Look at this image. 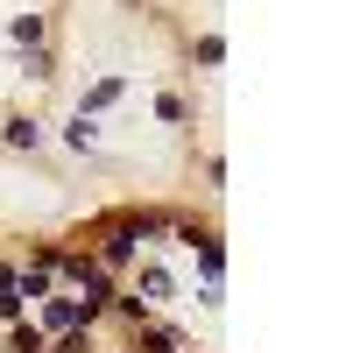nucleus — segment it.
<instances>
[{"label":"nucleus","mask_w":353,"mask_h":353,"mask_svg":"<svg viewBox=\"0 0 353 353\" xmlns=\"http://www.w3.org/2000/svg\"><path fill=\"white\" fill-rule=\"evenodd\" d=\"M99 318L92 297H43V332H85Z\"/></svg>","instance_id":"f257e3e1"},{"label":"nucleus","mask_w":353,"mask_h":353,"mask_svg":"<svg viewBox=\"0 0 353 353\" xmlns=\"http://www.w3.org/2000/svg\"><path fill=\"white\" fill-rule=\"evenodd\" d=\"M134 297H141V304H163V297H170V276L156 269V261H149V269L134 276Z\"/></svg>","instance_id":"f03ea898"},{"label":"nucleus","mask_w":353,"mask_h":353,"mask_svg":"<svg viewBox=\"0 0 353 353\" xmlns=\"http://www.w3.org/2000/svg\"><path fill=\"white\" fill-rule=\"evenodd\" d=\"M113 99H121V78H99L92 92H85V106H78V113H85V121H92V113H99V106H113Z\"/></svg>","instance_id":"7ed1b4c3"},{"label":"nucleus","mask_w":353,"mask_h":353,"mask_svg":"<svg viewBox=\"0 0 353 353\" xmlns=\"http://www.w3.org/2000/svg\"><path fill=\"white\" fill-rule=\"evenodd\" d=\"M43 346H50L43 325H14V339H8V353H43Z\"/></svg>","instance_id":"20e7f679"},{"label":"nucleus","mask_w":353,"mask_h":353,"mask_svg":"<svg viewBox=\"0 0 353 353\" xmlns=\"http://www.w3.org/2000/svg\"><path fill=\"white\" fill-rule=\"evenodd\" d=\"M36 141H43L36 121H8V149H36Z\"/></svg>","instance_id":"39448f33"},{"label":"nucleus","mask_w":353,"mask_h":353,"mask_svg":"<svg viewBox=\"0 0 353 353\" xmlns=\"http://www.w3.org/2000/svg\"><path fill=\"white\" fill-rule=\"evenodd\" d=\"M14 43H43V14H14Z\"/></svg>","instance_id":"423d86ee"},{"label":"nucleus","mask_w":353,"mask_h":353,"mask_svg":"<svg viewBox=\"0 0 353 353\" xmlns=\"http://www.w3.org/2000/svg\"><path fill=\"white\" fill-rule=\"evenodd\" d=\"M64 141H71V149H92V121H85V113H78V121L64 128Z\"/></svg>","instance_id":"0eeeda50"}]
</instances>
